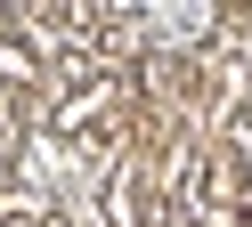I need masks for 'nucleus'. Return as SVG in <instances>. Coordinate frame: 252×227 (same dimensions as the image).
<instances>
[{"instance_id":"1","label":"nucleus","mask_w":252,"mask_h":227,"mask_svg":"<svg viewBox=\"0 0 252 227\" xmlns=\"http://www.w3.org/2000/svg\"><path fill=\"white\" fill-rule=\"evenodd\" d=\"M33 73H41V65H33V49H25L17 32H0V81H8V89H25Z\"/></svg>"}]
</instances>
